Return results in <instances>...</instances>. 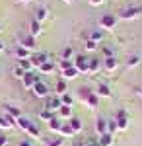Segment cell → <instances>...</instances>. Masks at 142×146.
I'll use <instances>...</instances> for the list:
<instances>
[{
  "instance_id": "cell-20",
  "label": "cell",
  "mask_w": 142,
  "mask_h": 146,
  "mask_svg": "<svg viewBox=\"0 0 142 146\" xmlns=\"http://www.w3.org/2000/svg\"><path fill=\"white\" fill-rule=\"evenodd\" d=\"M68 125H70V129L74 131V135H80V133L84 131V123H82L78 117H72V119L68 121Z\"/></svg>"
},
{
  "instance_id": "cell-19",
  "label": "cell",
  "mask_w": 142,
  "mask_h": 146,
  "mask_svg": "<svg viewBox=\"0 0 142 146\" xmlns=\"http://www.w3.org/2000/svg\"><path fill=\"white\" fill-rule=\"evenodd\" d=\"M31 125H33V121L29 119V117H25V115H22V117H18V119H16V127H20V129L25 131V133H27V129H29Z\"/></svg>"
},
{
  "instance_id": "cell-15",
  "label": "cell",
  "mask_w": 142,
  "mask_h": 146,
  "mask_svg": "<svg viewBox=\"0 0 142 146\" xmlns=\"http://www.w3.org/2000/svg\"><path fill=\"white\" fill-rule=\"evenodd\" d=\"M103 68V62L99 58H90V66H88V74H98Z\"/></svg>"
},
{
  "instance_id": "cell-4",
  "label": "cell",
  "mask_w": 142,
  "mask_h": 146,
  "mask_svg": "<svg viewBox=\"0 0 142 146\" xmlns=\"http://www.w3.org/2000/svg\"><path fill=\"white\" fill-rule=\"evenodd\" d=\"M74 66L78 68L80 74H88V66H90V58L84 55H78L74 56Z\"/></svg>"
},
{
  "instance_id": "cell-45",
  "label": "cell",
  "mask_w": 142,
  "mask_h": 146,
  "mask_svg": "<svg viewBox=\"0 0 142 146\" xmlns=\"http://www.w3.org/2000/svg\"><path fill=\"white\" fill-rule=\"evenodd\" d=\"M18 146H35V144H33V142L29 140V138H25V140H22V142H20Z\"/></svg>"
},
{
  "instance_id": "cell-30",
  "label": "cell",
  "mask_w": 142,
  "mask_h": 146,
  "mask_svg": "<svg viewBox=\"0 0 142 146\" xmlns=\"http://www.w3.org/2000/svg\"><path fill=\"white\" fill-rule=\"evenodd\" d=\"M55 70V64H53V60H47L45 64H41V68H39V72H43V74H51Z\"/></svg>"
},
{
  "instance_id": "cell-38",
  "label": "cell",
  "mask_w": 142,
  "mask_h": 146,
  "mask_svg": "<svg viewBox=\"0 0 142 146\" xmlns=\"http://www.w3.org/2000/svg\"><path fill=\"white\" fill-rule=\"evenodd\" d=\"M92 94V90L90 88H80V92H78V100H82L84 103H86V100H88V96Z\"/></svg>"
},
{
  "instance_id": "cell-1",
  "label": "cell",
  "mask_w": 142,
  "mask_h": 146,
  "mask_svg": "<svg viewBox=\"0 0 142 146\" xmlns=\"http://www.w3.org/2000/svg\"><path fill=\"white\" fill-rule=\"evenodd\" d=\"M117 16H113V14H103L101 18H99V27L103 29V31H113L115 29V25H117Z\"/></svg>"
},
{
  "instance_id": "cell-43",
  "label": "cell",
  "mask_w": 142,
  "mask_h": 146,
  "mask_svg": "<svg viewBox=\"0 0 142 146\" xmlns=\"http://www.w3.org/2000/svg\"><path fill=\"white\" fill-rule=\"evenodd\" d=\"M0 146H8V136L4 133H0Z\"/></svg>"
},
{
  "instance_id": "cell-21",
  "label": "cell",
  "mask_w": 142,
  "mask_h": 146,
  "mask_svg": "<svg viewBox=\"0 0 142 146\" xmlns=\"http://www.w3.org/2000/svg\"><path fill=\"white\" fill-rule=\"evenodd\" d=\"M96 133L99 135H105L107 133V119H103V117H98V121H96Z\"/></svg>"
},
{
  "instance_id": "cell-37",
  "label": "cell",
  "mask_w": 142,
  "mask_h": 146,
  "mask_svg": "<svg viewBox=\"0 0 142 146\" xmlns=\"http://www.w3.org/2000/svg\"><path fill=\"white\" fill-rule=\"evenodd\" d=\"M98 43H96V41H92V39H88L86 43H84V49H86L88 53H92V51H98Z\"/></svg>"
},
{
  "instance_id": "cell-48",
  "label": "cell",
  "mask_w": 142,
  "mask_h": 146,
  "mask_svg": "<svg viewBox=\"0 0 142 146\" xmlns=\"http://www.w3.org/2000/svg\"><path fill=\"white\" fill-rule=\"evenodd\" d=\"M18 2H22V4H27V2H29V0H18Z\"/></svg>"
},
{
  "instance_id": "cell-26",
  "label": "cell",
  "mask_w": 142,
  "mask_h": 146,
  "mask_svg": "<svg viewBox=\"0 0 142 146\" xmlns=\"http://www.w3.org/2000/svg\"><path fill=\"white\" fill-rule=\"evenodd\" d=\"M56 115L53 111H49V109H41V111H39V119H41V121H45V123H49V121H53V119H55Z\"/></svg>"
},
{
  "instance_id": "cell-44",
  "label": "cell",
  "mask_w": 142,
  "mask_h": 146,
  "mask_svg": "<svg viewBox=\"0 0 142 146\" xmlns=\"http://www.w3.org/2000/svg\"><path fill=\"white\" fill-rule=\"evenodd\" d=\"M88 2H90V6H101L105 0H88Z\"/></svg>"
},
{
  "instance_id": "cell-23",
  "label": "cell",
  "mask_w": 142,
  "mask_h": 146,
  "mask_svg": "<svg viewBox=\"0 0 142 146\" xmlns=\"http://www.w3.org/2000/svg\"><path fill=\"white\" fill-rule=\"evenodd\" d=\"M4 111H6V115H8V117H12L14 121H16L18 117H22V111H20L16 105H4Z\"/></svg>"
},
{
  "instance_id": "cell-35",
  "label": "cell",
  "mask_w": 142,
  "mask_h": 146,
  "mask_svg": "<svg viewBox=\"0 0 142 146\" xmlns=\"http://www.w3.org/2000/svg\"><path fill=\"white\" fill-rule=\"evenodd\" d=\"M12 74H14V78H18V80H23V76H25L27 72H25V70H23L22 66H16L14 70H12Z\"/></svg>"
},
{
  "instance_id": "cell-28",
  "label": "cell",
  "mask_w": 142,
  "mask_h": 146,
  "mask_svg": "<svg viewBox=\"0 0 142 146\" xmlns=\"http://www.w3.org/2000/svg\"><path fill=\"white\" fill-rule=\"evenodd\" d=\"M18 66H22L25 72H33V64H31V58H22L18 62Z\"/></svg>"
},
{
  "instance_id": "cell-13",
  "label": "cell",
  "mask_w": 142,
  "mask_h": 146,
  "mask_svg": "<svg viewBox=\"0 0 142 146\" xmlns=\"http://www.w3.org/2000/svg\"><path fill=\"white\" fill-rule=\"evenodd\" d=\"M94 92H96L98 98H111V88H109V84H105V82H101Z\"/></svg>"
},
{
  "instance_id": "cell-11",
  "label": "cell",
  "mask_w": 142,
  "mask_h": 146,
  "mask_svg": "<svg viewBox=\"0 0 142 146\" xmlns=\"http://www.w3.org/2000/svg\"><path fill=\"white\" fill-rule=\"evenodd\" d=\"M49 18V8L47 6H39L37 10H35V16H33V20H37L39 23H45V20Z\"/></svg>"
},
{
  "instance_id": "cell-7",
  "label": "cell",
  "mask_w": 142,
  "mask_h": 146,
  "mask_svg": "<svg viewBox=\"0 0 142 146\" xmlns=\"http://www.w3.org/2000/svg\"><path fill=\"white\" fill-rule=\"evenodd\" d=\"M115 123H117V129H119V131H127V129H129V115H127V113L125 111H119L117 113V117H115Z\"/></svg>"
},
{
  "instance_id": "cell-6",
  "label": "cell",
  "mask_w": 142,
  "mask_h": 146,
  "mask_svg": "<svg viewBox=\"0 0 142 146\" xmlns=\"http://www.w3.org/2000/svg\"><path fill=\"white\" fill-rule=\"evenodd\" d=\"M37 82H39V76H37L35 72H27V74L23 76V80H22V84H23L25 90H33Z\"/></svg>"
},
{
  "instance_id": "cell-33",
  "label": "cell",
  "mask_w": 142,
  "mask_h": 146,
  "mask_svg": "<svg viewBox=\"0 0 142 146\" xmlns=\"http://www.w3.org/2000/svg\"><path fill=\"white\" fill-rule=\"evenodd\" d=\"M60 136H76V135H74V131L70 129V125H68V123H62V129H60Z\"/></svg>"
},
{
  "instance_id": "cell-12",
  "label": "cell",
  "mask_w": 142,
  "mask_h": 146,
  "mask_svg": "<svg viewBox=\"0 0 142 146\" xmlns=\"http://www.w3.org/2000/svg\"><path fill=\"white\" fill-rule=\"evenodd\" d=\"M43 33V23H39L37 20H31L29 22V35L31 37H39Z\"/></svg>"
},
{
  "instance_id": "cell-9",
  "label": "cell",
  "mask_w": 142,
  "mask_h": 146,
  "mask_svg": "<svg viewBox=\"0 0 142 146\" xmlns=\"http://www.w3.org/2000/svg\"><path fill=\"white\" fill-rule=\"evenodd\" d=\"M78 76H80V72H78L76 66H70V68H66V70L60 72V78L66 80V82H68V80H76Z\"/></svg>"
},
{
  "instance_id": "cell-24",
  "label": "cell",
  "mask_w": 142,
  "mask_h": 146,
  "mask_svg": "<svg viewBox=\"0 0 142 146\" xmlns=\"http://www.w3.org/2000/svg\"><path fill=\"white\" fill-rule=\"evenodd\" d=\"M90 39H92V41H96V43H101V41L105 39V31H103L101 27H99V29H94V31L90 33Z\"/></svg>"
},
{
  "instance_id": "cell-10",
  "label": "cell",
  "mask_w": 142,
  "mask_h": 146,
  "mask_svg": "<svg viewBox=\"0 0 142 146\" xmlns=\"http://www.w3.org/2000/svg\"><path fill=\"white\" fill-rule=\"evenodd\" d=\"M117 68H119V60H117V56H109V58L103 60V70H107V72H115Z\"/></svg>"
},
{
  "instance_id": "cell-5",
  "label": "cell",
  "mask_w": 142,
  "mask_h": 146,
  "mask_svg": "<svg viewBox=\"0 0 142 146\" xmlns=\"http://www.w3.org/2000/svg\"><path fill=\"white\" fill-rule=\"evenodd\" d=\"M31 92L35 94V96H37V98H43V100L51 96V90H49V86H47L45 82H41V80H39V82L35 84V88H33Z\"/></svg>"
},
{
  "instance_id": "cell-40",
  "label": "cell",
  "mask_w": 142,
  "mask_h": 146,
  "mask_svg": "<svg viewBox=\"0 0 142 146\" xmlns=\"http://www.w3.org/2000/svg\"><path fill=\"white\" fill-rule=\"evenodd\" d=\"M60 101H62V105H70V107H72V103H74V98H72V96L66 92L64 96H60Z\"/></svg>"
},
{
  "instance_id": "cell-3",
  "label": "cell",
  "mask_w": 142,
  "mask_h": 146,
  "mask_svg": "<svg viewBox=\"0 0 142 146\" xmlns=\"http://www.w3.org/2000/svg\"><path fill=\"white\" fill-rule=\"evenodd\" d=\"M142 14V8L138 6H131V8H125V10L119 14V20H136Z\"/></svg>"
},
{
  "instance_id": "cell-29",
  "label": "cell",
  "mask_w": 142,
  "mask_h": 146,
  "mask_svg": "<svg viewBox=\"0 0 142 146\" xmlns=\"http://www.w3.org/2000/svg\"><path fill=\"white\" fill-rule=\"evenodd\" d=\"M140 60H142V58L138 55H131V56H129V60H127V66H129V68H136L138 64H140Z\"/></svg>"
},
{
  "instance_id": "cell-2",
  "label": "cell",
  "mask_w": 142,
  "mask_h": 146,
  "mask_svg": "<svg viewBox=\"0 0 142 146\" xmlns=\"http://www.w3.org/2000/svg\"><path fill=\"white\" fill-rule=\"evenodd\" d=\"M62 107V101L58 96H49V98H45V109H49V111L53 113H58V109Z\"/></svg>"
},
{
  "instance_id": "cell-39",
  "label": "cell",
  "mask_w": 142,
  "mask_h": 146,
  "mask_svg": "<svg viewBox=\"0 0 142 146\" xmlns=\"http://www.w3.org/2000/svg\"><path fill=\"white\" fill-rule=\"evenodd\" d=\"M62 144H64V138L62 136H55V138H51L45 146H62Z\"/></svg>"
},
{
  "instance_id": "cell-27",
  "label": "cell",
  "mask_w": 142,
  "mask_h": 146,
  "mask_svg": "<svg viewBox=\"0 0 142 146\" xmlns=\"http://www.w3.org/2000/svg\"><path fill=\"white\" fill-rule=\"evenodd\" d=\"M86 105H88V107H92V109H96V107L99 105V98L96 96V92H92V94L88 96V100H86Z\"/></svg>"
},
{
  "instance_id": "cell-17",
  "label": "cell",
  "mask_w": 142,
  "mask_h": 146,
  "mask_svg": "<svg viewBox=\"0 0 142 146\" xmlns=\"http://www.w3.org/2000/svg\"><path fill=\"white\" fill-rule=\"evenodd\" d=\"M20 45L31 53V51H35V45H37V43H35V37H31V35H25L22 41H20Z\"/></svg>"
},
{
  "instance_id": "cell-47",
  "label": "cell",
  "mask_w": 142,
  "mask_h": 146,
  "mask_svg": "<svg viewBox=\"0 0 142 146\" xmlns=\"http://www.w3.org/2000/svg\"><path fill=\"white\" fill-rule=\"evenodd\" d=\"M62 2H66V4H72V2H74V0H62Z\"/></svg>"
},
{
  "instance_id": "cell-42",
  "label": "cell",
  "mask_w": 142,
  "mask_h": 146,
  "mask_svg": "<svg viewBox=\"0 0 142 146\" xmlns=\"http://www.w3.org/2000/svg\"><path fill=\"white\" fill-rule=\"evenodd\" d=\"M101 53H103V56H105V58H109V56H115V51H113L111 47H107V45L101 49Z\"/></svg>"
},
{
  "instance_id": "cell-46",
  "label": "cell",
  "mask_w": 142,
  "mask_h": 146,
  "mask_svg": "<svg viewBox=\"0 0 142 146\" xmlns=\"http://www.w3.org/2000/svg\"><path fill=\"white\" fill-rule=\"evenodd\" d=\"M4 49H6V45H4V41H2V39H0V53H2V51H4Z\"/></svg>"
},
{
  "instance_id": "cell-22",
  "label": "cell",
  "mask_w": 142,
  "mask_h": 146,
  "mask_svg": "<svg viewBox=\"0 0 142 146\" xmlns=\"http://www.w3.org/2000/svg\"><path fill=\"white\" fill-rule=\"evenodd\" d=\"M66 90H68V84H66V80L60 78L55 84V96H58V98H60V96H64V94H66Z\"/></svg>"
},
{
  "instance_id": "cell-49",
  "label": "cell",
  "mask_w": 142,
  "mask_h": 146,
  "mask_svg": "<svg viewBox=\"0 0 142 146\" xmlns=\"http://www.w3.org/2000/svg\"><path fill=\"white\" fill-rule=\"evenodd\" d=\"M0 31H2V25H0Z\"/></svg>"
},
{
  "instance_id": "cell-36",
  "label": "cell",
  "mask_w": 142,
  "mask_h": 146,
  "mask_svg": "<svg viewBox=\"0 0 142 146\" xmlns=\"http://www.w3.org/2000/svg\"><path fill=\"white\" fill-rule=\"evenodd\" d=\"M27 135H29V138H41V133H39V129H37L35 125H31V127L27 129Z\"/></svg>"
},
{
  "instance_id": "cell-34",
  "label": "cell",
  "mask_w": 142,
  "mask_h": 146,
  "mask_svg": "<svg viewBox=\"0 0 142 146\" xmlns=\"http://www.w3.org/2000/svg\"><path fill=\"white\" fill-rule=\"evenodd\" d=\"M74 66V60H66V58H60V62H58V70L62 72V70H66V68Z\"/></svg>"
},
{
  "instance_id": "cell-8",
  "label": "cell",
  "mask_w": 142,
  "mask_h": 146,
  "mask_svg": "<svg viewBox=\"0 0 142 146\" xmlns=\"http://www.w3.org/2000/svg\"><path fill=\"white\" fill-rule=\"evenodd\" d=\"M29 58H31V64H33V68H41V64H45L47 60H51V58H49V56L45 55V53H35V55H31Z\"/></svg>"
},
{
  "instance_id": "cell-32",
  "label": "cell",
  "mask_w": 142,
  "mask_h": 146,
  "mask_svg": "<svg viewBox=\"0 0 142 146\" xmlns=\"http://www.w3.org/2000/svg\"><path fill=\"white\" fill-rule=\"evenodd\" d=\"M16 56H18V58H20V60H22V58H29V51H27V49H23L22 45L18 47V49H16Z\"/></svg>"
},
{
  "instance_id": "cell-31",
  "label": "cell",
  "mask_w": 142,
  "mask_h": 146,
  "mask_svg": "<svg viewBox=\"0 0 142 146\" xmlns=\"http://www.w3.org/2000/svg\"><path fill=\"white\" fill-rule=\"evenodd\" d=\"M60 58L74 60V49H72V47H64V49H62V55H60Z\"/></svg>"
},
{
  "instance_id": "cell-14",
  "label": "cell",
  "mask_w": 142,
  "mask_h": 146,
  "mask_svg": "<svg viewBox=\"0 0 142 146\" xmlns=\"http://www.w3.org/2000/svg\"><path fill=\"white\" fill-rule=\"evenodd\" d=\"M16 121L8 117V115H0V131H8V129H14Z\"/></svg>"
},
{
  "instance_id": "cell-50",
  "label": "cell",
  "mask_w": 142,
  "mask_h": 146,
  "mask_svg": "<svg viewBox=\"0 0 142 146\" xmlns=\"http://www.w3.org/2000/svg\"><path fill=\"white\" fill-rule=\"evenodd\" d=\"M140 96H142V90H140Z\"/></svg>"
},
{
  "instance_id": "cell-16",
  "label": "cell",
  "mask_w": 142,
  "mask_h": 146,
  "mask_svg": "<svg viewBox=\"0 0 142 146\" xmlns=\"http://www.w3.org/2000/svg\"><path fill=\"white\" fill-rule=\"evenodd\" d=\"M47 127H49V131H51V133L60 135V129H62V119H60V117H55L53 121H49V123H47Z\"/></svg>"
},
{
  "instance_id": "cell-41",
  "label": "cell",
  "mask_w": 142,
  "mask_h": 146,
  "mask_svg": "<svg viewBox=\"0 0 142 146\" xmlns=\"http://www.w3.org/2000/svg\"><path fill=\"white\" fill-rule=\"evenodd\" d=\"M117 131H119V129H117V123H115V119H111V121H107V133L115 136V133H117Z\"/></svg>"
},
{
  "instance_id": "cell-18",
  "label": "cell",
  "mask_w": 142,
  "mask_h": 146,
  "mask_svg": "<svg viewBox=\"0 0 142 146\" xmlns=\"http://www.w3.org/2000/svg\"><path fill=\"white\" fill-rule=\"evenodd\" d=\"M113 142H115V136L109 135V133L98 136V146H113Z\"/></svg>"
},
{
  "instance_id": "cell-25",
  "label": "cell",
  "mask_w": 142,
  "mask_h": 146,
  "mask_svg": "<svg viewBox=\"0 0 142 146\" xmlns=\"http://www.w3.org/2000/svg\"><path fill=\"white\" fill-rule=\"evenodd\" d=\"M58 115H60V119H68V121L74 117V115H72V107H70V105H62V107L58 109Z\"/></svg>"
}]
</instances>
